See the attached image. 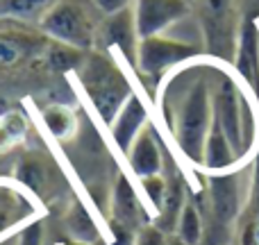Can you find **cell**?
I'll use <instances>...</instances> for the list:
<instances>
[{
  "mask_svg": "<svg viewBox=\"0 0 259 245\" xmlns=\"http://www.w3.org/2000/svg\"><path fill=\"white\" fill-rule=\"evenodd\" d=\"M232 245H259V150L255 157L248 200L243 202L232 229Z\"/></svg>",
  "mask_w": 259,
  "mask_h": 245,
  "instance_id": "13",
  "label": "cell"
},
{
  "mask_svg": "<svg viewBox=\"0 0 259 245\" xmlns=\"http://www.w3.org/2000/svg\"><path fill=\"white\" fill-rule=\"evenodd\" d=\"M189 3H193V0H189Z\"/></svg>",
  "mask_w": 259,
  "mask_h": 245,
  "instance_id": "35",
  "label": "cell"
},
{
  "mask_svg": "<svg viewBox=\"0 0 259 245\" xmlns=\"http://www.w3.org/2000/svg\"><path fill=\"white\" fill-rule=\"evenodd\" d=\"M66 225H68V232L73 234V241L87 243V245H94L98 241V229H96L94 220H91V216L87 214V209L77 200L73 202V209H68Z\"/></svg>",
  "mask_w": 259,
  "mask_h": 245,
  "instance_id": "21",
  "label": "cell"
},
{
  "mask_svg": "<svg viewBox=\"0 0 259 245\" xmlns=\"http://www.w3.org/2000/svg\"><path fill=\"white\" fill-rule=\"evenodd\" d=\"M5 245H16V238H12V241H7Z\"/></svg>",
  "mask_w": 259,
  "mask_h": 245,
  "instance_id": "34",
  "label": "cell"
},
{
  "mask_svg": "<svg viewBox=\"0 0 259 245\" xmlns=\"http://www.w3.org/2000/svg\"><path fill=\"white\" fill-rule=\"evenodd\" d=\"M48 36L41 30H32L27 23H7L0 25V73L25 66L30 59L48 53Z\"/></svg>",
  "mask_w": 259,
  "mask_h": 245,
  "instance_id": "6",
  "label": "cell"
},
{
  "mask_svg": "<svg viewBox=\"0 0 259 245\" xmlns=\"http://www.w3.org/2000/svg\"><path fill=\"white\" fill-rule=\"evenodd\" d=\"M207 205H209V227L202 245H225L232 238L234 223L241 211L239 184L232 173H211L207 179Z\"/></svg>",
  "mask_w": 259,
  "mask_h": 245,
  "instance_id": "4",
  "label": "cell"
},
{
  "mask_svg": "<svg viewBox=\"0 0 259 245\" xmlns=\"http://www.w3.org/2000/svg\"><path fill=\"white\" fill-rule=\"evenodd\" d=\"M234 161H237V155H234L223 127L219 125L216 118H211V127L205 143V155H202V166L209 173H225Z\"/></svg>",
  "mask_w": 259,
  "mask_h": 245,
  "instance_id": "17",
  "label": "cell"
},
{
  "mask_svg": "<svg viewBox=\"0 0 259 245\" xmlns=\"http://www.w3.org/2000/svg\"><path fill=\"white\" fill-rule=\"evenodd\" d=\"M16 177L21 179V182H25L27 186L36 193H41L53 182V177H50V166L44 164L41 157H27V159H23L21 166L16 168Z\"/></svg>",
  "mask_w": 259,
  "mask_h": 245,
  "instance_id": "22",
  "label": "cell"
},
{
  "mask_svg": "<svg viewBox=\"0 0 259 245\" xmlns=\"http://www.w3.org/2000/svg\"><path fill=\"white\" fill-rule=\"evenodd\" d=\"M234 66H237L239 75L248 82V86L259 95V32L252 12H248V16L243 18L241 27H239Z\"/></svg>",
  "mask_w": 259,
  "mask_h": 245,
  "instance_id": "11",
  "label": "cell"
},
{
  "mask_svg": "<svg viewBox=\"0 0 259 245\" xmlns=\"http://www.w3.org/2000/svg\"><path fill=\"white\" fill-rule=\"evenodd\" d=\"M55 3L57 0H0V16L27 25H39V21Z\"/></svg>",
  "mask_w": 259,
  "mask_h": 245,
  "instance_id": "18",
  "label": "cell"
},
{
  "mask_svg": "<svg viewBox=\"0 0 259 245\" xmlns=\"http://www.w3.org/2000/svg\"><path fill=\"white\" fill-rule=\"evenodd\" d=\"M0 209H25L30 211L25 195L16 191V188L7 186V184H0Z\"/></svg>",
  "mask_w": 259,
  "mask_h": 245,
  "instance_id": "25",
  "label": "cell"
},
{
  "mask_svg": "<svg viewBox=\"0 0 259 245\" xmlns=\"http://www.w3.org/2000/svg\"><path fill=\"white\" fill-rule=\"evenodd\" d=\"M66 245H87V243H77V241H71V243H66Z\"/></svg>",
  "mask_w": 259,
  "mask_h": 245,
  "instance_id": "33",
  "label": "cell"
},
{
  "mask_svg": "<svg viewBox=\"0 0 259 245\" xmlns=\"http://www.w3.org/2000/svg\"><path fill=\"white\" fill-rule=\"evenodd\" d=\"M211 118H214L211 95H209V89H207V82L200 80L182 98V103L178 105V112H175V118H173L175 141H178L182 155L187 159L196 161V164H202Z\"/></svg>",
  "mask_w": 259,
  "mask_h": 245,
  "instance_id": "3",
  "label": "cell"
},
{
  "mask_svg": "<svg viewBox=\"0 0 259 245\" xmlns=\"http://www.w3.org/2000/svg\"><path fill=\"white\" fill-rule=\"evenodd\" d=\"M173 234H178V236L189 245H202V238H205L202 214H200V209H198V205L193 200H187V205H184L182 214H180Z\"/></svg>",
  "mask_w": 259,
  "mask_h": 245,
  "instance_id": "20",
  "label": "cell"
},
{
  "mask_svg": "<svg viewBox=\"0 0 259 245\" xmlns=\"http://www.w3.org/2000/svg\"><path fill=\"white\" fill-rule=\"evenodd\" d=\"M141 184H143V191H146L148 200H150L152 207L159 211L161 200H164V191H166V177H161V175H152V177H143Z\"/></svg>",
  "mask_w": 259,
  "mask_h": 245,
  "instance_id": "24",
  "label": "cell"
},
{
  "mask_svg": "<svg viewBox=\"0 0 259 245\" xmlns=\"http://www.w3.org/2000/svg\"><path fill=\"white\" fill-rule=\"evenodd\" d=\"M91 3L96 5V9H98L103 16H107V14H114V12H121V9L130 7V5L134 3V0H91Z\"/></svg>",
  "mask_w": 259,
  "mask_h": 245,
  "instance_id": "29",
  "label": "cell"
},
{
  "mask_svg": "<svg viewBox=\"0 0 259 245\" xmlns=\"http://www.w3.org/2000/svg\"><path fill=\"white\" fill-rule=\"evenodd\" d=\"M27 214H30V211H25V209H0V234H5L9 227H14V225L25 218Z\"/></svg>",
  "mask_w": 259,
  "mask_h": 245,
  "instance_id": "27",
  "label": "cell"
},
{
  "mask_svg": "<svg viewBox=\"0 0 259 245\" xmlns=\"http://www.w3.org/2000/svg\"><path fill=\"white\" fill-rule=\"evenodd\" d=\"M80 82L87 98L107 125L114 123L116 114L132 95V86L123 71L112 62L107 53H98V50L84 55L80 64Z\"/></svg>",
  "mask_w": 259,
  "mask_h": 245,
  "instance_id": "1",
  "label": "cell"
},
{
  "mask_svg": "<svg viewBox=\"0 0 259 245\" xmlns=\"http://www.w3.org/2000/svg\"><path fill=\"white\" fill-rule=\"evenodd\" d=\"M112 223L123 225L137 234L143 227H148V218L141 202H139V195L123 175H118L112 188Z\"/></svg>",
  "mask_w": 259,
  "mask_h": 245,
  "instance_id": "12",
  "label": "cell"
},
{
  "mask_svg": "<svg viewBox=\"0 0 259 245\" xmlns=\"http://www.w3.org/2000/svg\"><path fill=\"white\" fill-rule=\"evenodd\" d=\"M134 21L141 39L157 36L189 14V0H134Z\"/></svg>",
  "mask_w": 259,
  "mask_h": 245,
  "instance_id": "9",
  "label": "cell"
},
{
  "mask_svg": "<svg viewBox=\"0 0 259 245\" xmlns=\"http://www.w3.org/2000/svg\"><path fill=\"white\" fill-rule=\"evenodd\" d=\"M146 118H148L146 107H143L141 100L132 93L112 123V136H114V141H116V145L121 148L125 155L130 148H132L134 138L146 127Z\"/></svg>",
  "mask_w": 259,
  "mask_h": 245,
  "instance_id": "15",
  "label": "cell"
},
{
  "mask_svg": "<svg viewBox=\"0 0 259 245\" xmlns=\"http://www.w3.org/2000/svg\"><path fill=\"white\" fill-rule=\"evenodd\" d=\"M130 168L137 177H152V175H161L164 161H161V150L152 127H143L141 134L134 138L132 148L127 150Z\"/></svg>",
  "mask_w": 259,
  "mask_h": 245,
  "instance_id": "14",
  "label": "cell"
},
{
  "mask_svg": "<svg viewBox=\"0 0 259 245\" xmlns=\"http://www.w3.org/2000/svg\"><path fill=\"white\" fill-rule=\"evenodd\" d=\"M164 245H189V243H184L178 234H166V236H164Z\"/></svg>",
  "mask_w": 259,
  "mask_h": 245,
  "instance_id": "30",
  "label": "cell"
},
{
  "mask_svg": "<svg viewBox=\"0 0 259 245\" xmlns=\"http://www.w3.org/2000/svg\"><path fill=\"white\" fill-rule=\"evenodd\" d=\"M16 245H44V227L41 223H32L23 227V232L16 236Z\"/></svg>",
  "mask_w": 259,
  "mask_h": 245,
  "instance_id": "26",
  "label": "cell"
},
{
  "mask_svg": "<svg viewBox=\"0 0 259 245\" xmlns=\"http://www.w3.org/2000/svg\"><path fill=\"white\" fill-rule=\"evenodd\" d=\"M139 36L137 21H134V9L132 5L121 12H114L103 16L98 25V34H96V48L98 53H107V50L116 48L123 57L127 59L132 66H137V53H139Z\"/></svg>",
  "mask_w": 259,
  "mask_h": 245,
  "instance_id": "8",
  "label": "cell"
},
{
  "mask_svg": "<svg viewBox=\"0 0 259 245\" xmlns=\"http://www.w3.org/2000/svg\"><path fill=\"white\" fill-rule=\"evenodd\" d=\"M7 155H0V175L7 173V159H5Z\"/></svg>",
  "mask_w": 259,
  "mask_h": 245,
  "instance_id": "31",
  "label": "cell"
},
{
  "mask_svg": "<svg viewBox=\"0 0 259 245\" xmlns=\"http://www.w3.org/2000/svg\"><path fill=\"white\" fill-rule=\"evenodd\" d=\"M196 55H200V48L193 43H184V41L168 39L161 34L148 36V39L139 41L137 68L141 71V75L150 77V80H159L168 68L178 66Z\"/></svg>",
  "mask_w": 259,
  "mask_h": 245,
  "instance_id": "7",
  "label": "cell"
},
{
  "mask_svg": "<svg viewBox=\"0 0 259 245\" xmlns=\"http://www.w3.org/2000/svg\"><path fill=\"white\" fill-rule=\"evenodd\" d=\"M184 205H187V188H184L182 177L180 175H170V177H166L164 200H161V207L157 211L152 225L164 234H173Z\"/></svg>",
  "mask_w": 259,
  "mask_h": 245,
  "instance_id": "16",
  "label": "cell"
},
{
  "mask_svg": "<svg viewBox=\"0 0 259 245\" xmlns=\"http://www.w3.org/2000/svg\"><path fill=\"white\" fill-rule=\"evenodd\" d=\"M103 14L91 0H57L39 21V30L55 43L91 53Z\"/></svg>",
  "mask_w": 259,
  "mask_h": 245,
  "instance_id": "2",
  "label": "cell"
},
{
  "mask_svg": "<svg viewBox=\"0 0 259 245\" xmlns=\"http://www.w3.org/2000/svg\"><path fill=\"white\" fill-rule=\"evenodd\" d=\"M211 107H214V118L223 127L230 145H232L237 159L243 155V132H241V107H239V93L232 80L225 77L219 84L216 93L211 95Z\"/></svg>",
  "mask_w": 259,
  "mask_h": 245,
  "instance_id": "10",
  "label": "cell"
},
{
  "mask_svg": "<svg viewBox=\"0 0 259 245\" xmlns=\"http://www.w3.org/2000/svg\"><path fill=\"white\" fill-rule=\"evenodd\" d=\"M44 123H46V127H48V132L57 138L68 136V134H73V129H75L73 112L68 107H62V105H50L48 109H44Z\"/></svg>",
  "mask_w": 259,
  "mask_h": 245,
  "instance_id": "23",
  "label": "cell"
},
{
  "mask_svg": "<svg viewBox=\"0 0 259 245\" xmlns=\"http://www.w3.org/2000/svg\"><path fill=\"white\" fill-rule=\"evenodd\" d=\"M164 236L166 234L159 232L155 225H148V227H143L141 232H139L137 245H164Z\"/></svg>",
  "mask_w": 259,
  "mask_h": 245,
  "instance_id": "28",
  "label": "cell"
},
{
  "mask_svg": "<svg viewBox=\"0 0 259 245\" xmlns=\"http://www.w3.org/2000/svg\"><path fill=\"white\" fill-rule=\"evenodd\" d=\"M252 7H255V9H259V0H252Z\"/></svg>",
  "mask_w": 259,
  "mask_h": 245,
  "instance_id": "32",
  "label": "cell"
},
{
  "mask_svg": "<svg viewBox=\"0 0 259 245\" xmlns=\"http://www.w3.org/2000/svg\"><path fill=\"white\" fill-rule=\"evenodd\" d=\"M193 3H196L207 53L219 59H234V53H237L234 0H193Z\"/></svg>",
  "mask_w": 259,
  "mask_h": 245,
  "instance_id": "5",
  "label": "cell"
},
{
  "mask_svg": "<svg viewBox=\"0 0 259 245\" xmlns=\"http://www.w3.org/2000/svg\"><path fill=\"white\" fill-rule=\"evenodd\" d=\"M27 118L21 112H5L0 114V155H9L21 145L27 136Z\"/></svg>",
  "mask_w": 259,
  "mask_h": 245,
  "instance_id": "19",
  "label": "cell"
}]
</instances>
